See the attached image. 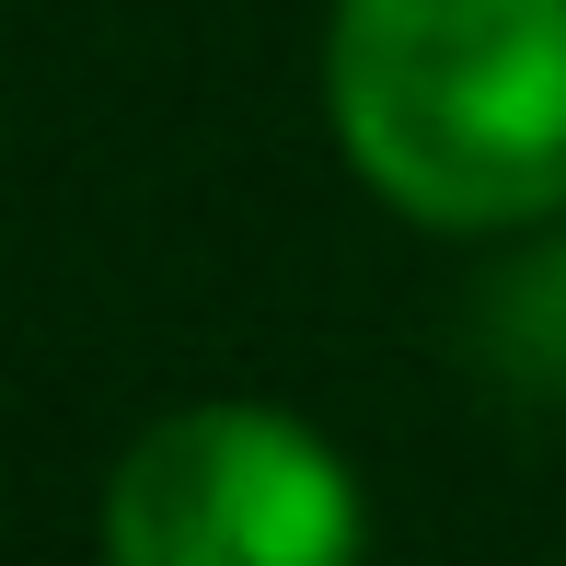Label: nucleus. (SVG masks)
Listing matches in <instances>:
<instances>
[{
  "mask_svg": "<svg viewBox=\"0 0 566 566\" xmlns=\"http://www.w3.org/2000/svg\"><path fill=\"white\" fill-rule=\"evenodd\" d=\"M324 127L417 231H532L566 209V0H336Z\"/></svg>",
  "mask_w": 566,
  "mask_h": 566,
  "instance_id": "obj_1",
  "label": "nucleus"
},
{
  "mask_svg": "<svg viewBox=\"0 0 566 566\" xmlns=\"http://www.w3.org/2000/svg\"><path fill=\"white\" fill-rule=\"evenodd\" d=\"M358 474L290 405H186L139 428L105 485L116 566H358Z\"/></svg>",
  "mask_w": 566,
  "mask_h": 566,
  "instance_id": "obj_2",
  "label": "nucleus"
}]
</instances>
